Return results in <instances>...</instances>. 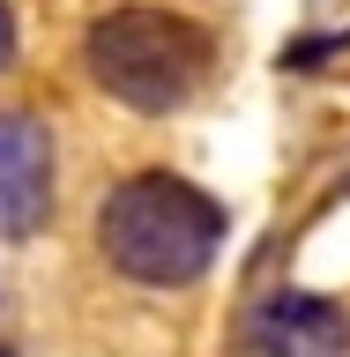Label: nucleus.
<instances>
[{
    "instance_id": "nucleus-5",
    "label": "nucleus",
    "mask_w": 350,
    "mask_h": 357,
    "mask_svg": "<svg viewBox=\"0 0 350 357\" xmlns=\"http://www.w3.org/2000/svg\"><path fill=\"white\" fill-rule=\"evenodd\" d=\"M343 52H350V30H321V38H298V45H284V67H291V75H313V67L343 60Z\"/></svg>"
},
{
    "instance_id": "nucleus-6",
    "label": "nucleus",
    "mask_w": 350,
    "mask_h": 357,
    "mask_svg": "<svg viewBox=\"0 0 350 357\" xmlns=\"http://www.w3.org/2000/svg\"><path fill=\"white\" fill-rule=\"evenodd\" d=\"M15 67V15H8V0H0V75Z\"/></svg>"
},
{
    "instance_id": "nucleus-7",
    "label": "nucleus",
    "mask_w": 350,
    "mask_h": 357,
    "mask_svg": "<svg viewBox=\"0 0 350 357\" xmlns=\"http://www.w3.org/2000/svg\"><path fill=\"white\" fill-rule=\"evenodd\" d=\"M0 357H15V350H8V342H0Z\"/></svg>"
},
{
    "instance_id": "nucleus-4",
    "label": "nucleus",
    "mask_w": 350,
    "mask_h": 357,
    "mask_svg": "<svg viewBox=\"0 0 350 357\" xmlns=\"http://www.w3.org/2000/svg\"><path fill=\"white\" fill-rule=\"evenodd\" d=\"M52 223V127L38 112H0V238H38Z\"/></svg>"
},
{
    "instance_id": "nucleus-1",
    "label": "nucleus",
    "mask_w": 350,
    "mask_h": 357,
    "mask_svg": "<svg viewBox=\"0 0 350 357\" xmlns=\"http://www.w3.org/2000/svg\"><path fill=\"white\" fill-rule=\"evenodd\" d=\"M231 238V208L179 172H127L97 201V253L134 290H194Z\"/></svg>"
},
{
    "instance_id": "nucleus-2",
    "label": "nucleus",
    "mask_w": 350,
    "mask_h": 357,
    "mask_svg": "<svg viewBox=\"0 0 350 357\" xmlns=\"http://www.w3.org/2000/svg\"><path fill=\"white\" fill-rule=\"evenodd\" d=\"M82 67L112 105L142 112V119H172L209 89L217 75V38L209 22L187 8H156V0H127L82 30Z\"/></svg>"
},
{
    "instance_id": "nucleus-3",
    "label": "nucleus",
    "mask_w": 350,
    "mask_h": 357,
    "mask_svg": "<svg viewBox=\"0 0 350 357\" xmlns=\"http://www.w3.org/2000/svg\"><path fill=\"white\" fill-rule=\"evenodd\" d=\"M246 357H350V305L306 283H276L239 312Z\"/></svg>"
}]
</instances>
